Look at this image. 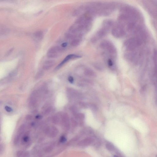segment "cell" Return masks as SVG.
Wrapping results in <instances>:
<instances>
[{"instance_id": "cell-1", "label": "cell", "mask_w": 157, "mask_h": 157, "mask_svg": "<svg viewBox=\"0 0 157 157\" xmlns=\"http://www.w3.org/2000/svg\"><path fill=\"white\" fill-rule=\"evenodd\" d=\"M91 15L86 13L82 15L69 28L66 37L71 40L82 39L83 35L91 28L93 22Z\"/></svg>"}, {"instance_id": "cell-2", "label": "cell", "mask_w": 157, "mask_h": 157, "mask_svg": "<svg viewBox=\"0 0 157 157\" xmlns=\"http://www.w3.org/2000/svg\"><path fill=\"white\" fill-rule=\"evenodd\" d=\"M114 25L112 20H107L103 23L102 27L93 36L91 39L93 43H95L104 38L107 34Z\"/></svg>"}, {"instance_id": "cell-3", "label": "cell", "mask_w": 157, "mask_h": 157, "mask_svg": "<svg viewBox=\"0 0 157 157\" xmlns=\"http://www.w3.org/2000/svg\"><path fill=\"white\" fill-rule=\"evenodd\" d=\"M101 49L104 51L107 58L114 59L117 56L116 48L111 42L108 41H102L100 44Z\"/></svg>"}, {"instance_id": "cell-4", "label": "cell", "mask_w": 157, "mask_h": 157, "mask_svg": "<svg viewBox=\"0 0 157 157\" xmlns=\"http://www.w3.org/2000/svg\"><path fill=\"white\" fill-rule=\"evenodd\" d=\"M62 49L60 47L56 46L51 47L47 53L48 57L50 58H56L61 55Z\"/></svg>"}, {"instance_id": "cell-5", "label": "cell", "mask_w": 157, "mask_h": 157, "mask_svg": "<svg viewBox=\"0 0 157 157\" xmlns=\"http://www.w3.org/2000/svg\"><path fill=\"white\" fill-rule=\"evenodd\" d=\"M122 27L120 24L117 23L114 25L112 29V33L114 37L116 38L121 37L123 34Z\"/></svg>"}, {"instance_id": "cell-6", "label": "cell", "mask_w": 157, "mask_h": 157, "mask_svg": "<svg viewBox=\"0 0 157 157\" xmlns=\"http://www.w3.org/2000/svg\"><path fill=\"white\" fill-rule=\"evenodd\" d=\"M58 130L55 126L48 127L46 129L45 132L46 135L50 138L56 137L58 135Z\"/></svg>"}, {"instance_id": "cell-7", "label": "cell", "mask_w": 157, "mask_h": 157, "mask_svg": "<svg viewBox=\"0 0 157 157\" xmlns=\"http://www.w3.org/2000/svg\"><path fill=\"white\" fill-rule=\"evenodd\" d=\"M40 93V91L38 90H35L32 93L29 101V105L31 107H34L37 105Z\"/></svg>"}, {"instance_id": "cell-8", "label": "cell", "mask_w": 157, "mask_h": 157, "mask_svg": "<svg viewBox=\"0 0 157 157\" xmlns=\"http://www.w3.org/2000/svg\"><path fill=\"white\" fill-rule=\"evenodd\" d=\"M81 57L80 56L76 55V54H69L66 56L63 61L57 66V68L58 69L61 68L65 63L67 62L71 59L79 58Z\"/></svg>"}, {"instance_id": "cell-9", "label": "cell", "mask_w": 157, "mask_h": 157, "mask_svg": "<svg viewBox=\"0 0 157 157\" xmlns=\"http://www.w3.org/2000/svg\"><path fill=\"white\" fill-rule=\"evenodd\" d=\"M55 62L53 60H48L46 61L44 63L43 68L45 70L50 69L55 65Z\"/></svg>"}, {"instance_id": "cell-10", "label": "cell", "mask_w": 157, "mask_h": 157, "mask_svg": "<svg viewBox=\"0 0 157 157\" xmlns=\"http://www.w3.org/2000/svg\"><path fill=\"white\" fill-rule=\"evenodd\" d=\"M61 121L65 127H67L69 125V118L68 114L64 113L61 115Z\"/></svg>"}, {"instance_id": "cell-11", "label": "cell", "mask_w": 157, "mask_h": 157, "mask_svg": "<svg viewBox=\"0 0 157 157\" xmlns=\"http://www.w3.org/2000/svg\"><path fill=\"white\" fill-rule=\"evenodd\" d=\"M16 155L17 157H28L29 153L20 150L17 152Z\"/></svg>"}, {"instance_id": "cell-12", "label": "cell", "mask_w": 157, "mask_h": 157, "mask_svg": "<svg viewBox=\"0 0 157 157\" xmlns=\"http://www.w3.org/2000/svg\"><path fill=\"white\" fill-rule=\"evenodd\" d=\"M34 37L38 39L41 40L43 39L44 34L43 32L39 31L35 32L34 34Z\"/></svg>"}, {"instance_id": "cell-13", "label": "cell", "mask_w": 157, "mask_h": 157, "mask_svg": "<svg viewBox=\"0 0 157 157\" xmlns=\"http://www.w3.org/2000/svg\"><path fill=\"white\" fill-rule=\"evenodd\" d=\"M61 119V117H60L58 115L54 116L52 118V121L53 123L57 124L60 122V119Z\"/></svg>"}, {"instance_id": "cell-14", "label": "cell", "mask_w": 157, "mask_h": 157, "mask_svg": "<svg viewBox=\"0 0 157 157\" xmlns=\"http://www.w3.org/2000/svg\"><path fill=\"white\" fill-rule=\"evenodd\" d=\"M84 74L89 76H94L95 75L94 72L91 69H86L84 71Z\"/></svg>"}, {"instance_id": "cell-15", "label": "cell", "mask_w": 157, "mask_h": 157, "mask_svg": "<svg viewBox=\"0 0 157 157\" xmlns=\"http://www.w3.org/2000/svg\"><path fill=\"white\" fill-rule=\"evenodd\" d=\"M52 108L50 106H48L46 107L44 109L43 111V114L45 115L49 114L51 112L52 110Z\"/></svg>"}, {"instance_id": "cell-16", "label": "cell", "mask_w": 157, "mask_h": 157, "mask_svg": "<svg viewBox=\"0 0 157 157\" xmlns=\"http://www.w3.org/2000/svg\"><path fill=\"white\" fill-rule=\"evenodd\" d=\"M53 149V147L52 146H47L44 149V151L46 153H49Z\"/></svg>"}, {"instance_id": "cell-17", "label": "cell", "mask_w": 157, "mask_h": 157, "mask_svg": "<svg viewBox=\"0 0 157 157\" xmlns=\"http://www.w3.org/2000/svg\"><path fill=\"white\" fill-rule=\"evenodd\" d=\"M22 140L24 142H28L29 140V135H25L23 137Z\"/></svg>"}, {"instance_id": "cell-18", "label": "cell", "mask_w": 157, "mask_h": 157, "mask_svg": "<svg viewBox=\"0 0 157 157\" xmlns=\"http://www.w3.org/2000/svg\"><path fill=\"white\" fill-rule=\"evenodd\" d=\"M0 147H0V153H1V154H2L4 151L5 147L4 145L2 144H1Z\"/></svg>"}, {"instance_id": "cell-19", "label": "cell", "mask_w": 157, "mask_h": 157, "mask_svg": "<svg viewBox=\"0 0 157 157\" xmlns=\"http://www.w3.org/2000/svg\"><path fill=\"white\" fill-rule=\"evenodd\" d=\"M67 139L64 136H62L60 138V141L61 143H64L65 142Z\"/></svg>"}, {"instance_id": "cell-20", "label": "cell", "mask_w": 157, "mask_h": 157, "mask_svg": "<svg viewBox=\"0 0 157 157\" xmlns=\"http://www.w3.org/2000/svg\"><path fill=\"white\" fill-rule=\"evenodd\" d=\"M5 109L6 111L8 112H10L12 111V109L8 106H6L5 107Z\"/></svg>"}, {"instance_id": "cell-21", "label": "cell", "mask_w": 157, "mask_h": 157, "mask_svg": "<svg viewBox=\"0 0 157 157\" xmlns=\"http://www.w3.org/2000/svg\"><path fill=\"white\" fill-rule=\"evenodd\" d=\"M69 81L71 83H73L74 82V79L73 77L72 76H69L68 78Z\"/></svg>"}, {"instance_id": "cell-22", "label": "cell", "mask_w": 157, "mask_h": 157, "mask_svg": "<svg viewBox=\"0 0 157 157\" xmlns=\"http://www.w3.org/2000/svg\"><path fill=\"white\" fill-rule=\"evenodd\" d=\"M67 45H68V44L67 43H63L62 44L61 46H62V47L63 48H64L67 46Z\"/></svg>"}, {"instance_id": "cell-23", "label": "cell", "mask_w": 157, "mask_h": 157, "mask_svg": "<svg viewBox=\"0 0 157 157\" xmlns=\"http://www.w3.org/2000/svg\"><path fill=\"white\" fill-rule=\"evenodd\" d=\"M41 116L40 115H38L36 116V118L38 119H40L41 118Z\"/></svg>"}, {"instance_id": "cell-24", "label": "cell", "mask_w": 157, "mask_h": 157, "mask_svg": "<svg viewBox=\"0 0 157 157\" xmlns=\"http://www.w3.org/2000/svg\"><path fill=\"white\" fill-rule=\"evenodd\" d=\"M42 12H43V11H40L39 12V13H37L36 14V15H39L41 13H42Z\"/></svg>"}, {"instance_id": "cell-25", "label": "cell", "mask_w": 157, "mask_h": 157, "mask_svg": "<svg viewBox=\"0 0 157 157\" xmlns=\"http://www.w3.org/2000/svg\"><path fill=\"white\" fill-rule=\"evenodd\" d=\"M12 49H11V50H10V52H12ZM10 54V52H9L8 53V54Z\"/></svg>"}]
</instances>
